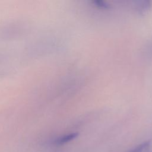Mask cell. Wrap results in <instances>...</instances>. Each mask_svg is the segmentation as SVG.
<instances>
[{
  "label": "cell",
  "mask_w": 152,
  "mask_h": 152,
  "mask_svg": "<svg viewBox=\"0 0 152 152\" xmlns=\"http://www.w3.org/2000/svg\"><path fill=\"white\" fill-rule=\"evenodd\" d=\"M92 3L96 7L101 9H109L110 7V5L107 2L103 1L96 0V1H92Z\"/></svg>",
  "instance_id": "4"
},
{
  "label": "cell",
  "mask_w": 152,
  "mask_h": 152,
  "mask_svg": "<svg viewBox=\"0 0 152 152\" xmlns=\"http://www.w3.org/2000/svg\"><path fill=\"white\" fill-rule=\"evenodd\" d=\"M151 5V1H139L136 5V9L138 12L140 14H144L147 11Z\"/></svg>",
  "instance_id": "2"
},
{
  "label": "cell",
  "mask_w": 152,
  "mask_h": 152,
  "mask_svg": "<svg viewBox=\"0 0 152 152\" xmlns=\"http://www.w3.org/2000/svg\"><path fill=\"white\" fill-rule=\"evenodd\" d=\"M77 135H78L77 133H71V134L66 135L63 136L62 137L60 138L59 139H58L57 142L58 144L65 143V142L69 141L72 140V139L75 138L77 136Z\"/></svg>",
  "instance_id": "3"
},
{
  "label": "cell",
  "mask_w": 152,
  "mask_h": 152,
  "mask_svg": "<svg viewBox=\"0 0 152 152\" xmlns=\"http://www.w3.org/2000/svg\"><path fill=\"white\" fill-rule=\"evenodd\" d=\"M128 152H152V140L138 145Z\"/></svg>",
  "instance_id": "1"
}]
</instances>
